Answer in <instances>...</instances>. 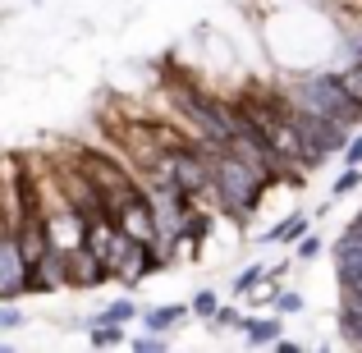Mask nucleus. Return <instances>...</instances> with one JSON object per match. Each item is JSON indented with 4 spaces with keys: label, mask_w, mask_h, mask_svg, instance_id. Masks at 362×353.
<instances>
[{
    "label": "nucleus",
    "mask_w": 362,
    "mask_h": 353,
    "mask_svg": "<svg viewBox=\"0 0 362 353\" xmlns=\"http://www.w3.org/2000/svg\"><path fill=\"white\" fill-rule=\"evenodd\" d=\"M266 184H271V179H266L252 161L234 156V151H225V147L216 151V161H211V197H216V207H221L225 216L247 221V212L262 202Z\"/></svg>",
    "instance_id": "nucleus-1"
},
{
    "label": "nucleus",
    "mask_w": 362,
    "mask_h": 353,
    "mask_svg": "<svg viewBox=\"0 0 362 353\" xmlns=\"http://www.w3.org/2000/svg\"><path fill=\"white\" fill-rule=\"evenodd\" d=\"M289 101H293V106H303V110H312V115H326V120H335V124H349V129H354V120L362 115V101L335 79V74H308V79L289 92Z\"/></svg>",
    "instance_id": "nucleus-2"
},
{
    "label": "nucleus",
    "mask_w": 362,
    "mask_h": 353,
    "mask_svg": "<svg viewBox=\"0 0 362 353\" xmlns=\"http://www.w3.org/2000/svg\"><path fill=\"white\" fill-rule=\"evenodd\" d=\"M289 120H293V129H298V138H303L308 166H321L326 156L344 151V142H349V124H335V120H326V115H312V110L293 106V101H289Z\"/></svg>",
    "instance_id": "nucleus-3"
},
{
    "label": "nucleus",
    "mask_w": 362,
    "mask_h": 353,
    "mask_svg": "<svg viewBox=\"0 0 362 353\" xmlns=\"http://www.w3.org/2000/svg\"><path fill=\"white\" fill-rule=\"evenodd\" d=\"M74 166H78L83 175L97 184V193L106 197V207H110V202H119L129 188H138V175H133L124 161L106 156V151H97V147H78V151H74Z\"/></svg>",
    "instance_id": "nucleus-4"
},
{
    "label": "nucleus",
    "mask_w": 362,
    "mask_h": 353,
    "mask_svg": "<svg viewBox=\"0 0 362 353\" xmlns=\"http://www.w3.org/2000/svg\"><path fill=\"white\" fill-rule=\"evenodd\" d=\"M110 221H115L129 238H138V243H156V238H160L156 212H151V202H147V193H142V184L129 188L119 202H110Z\"/></svg>",
    "instance_id": "nucleus-5"
},
{
    "label": "nucleus",
    "mask_w": 362,
    "mask_h": 353,
    "mask_svg": "<svg viewBox=\"0 0 362 353\" xmlns=\"http://www.w3.org/2000/svg\"><path fill=\"white\" fill-rule=\"evenodd\" d=\"M28 294V262L18 253L14 230H0V303H14Z\"/></svg>",
    "instance_id": "nucleus-6"
},
{
    "label": "nucleus",
    "mask_w": 362,
    "mask_h": 353,
    "mask_svg": "<svg viewBox=\"0 0 362 353\" xmlns=\"http://www.w3.org/2000/svg\"><path fill=\"white\" fill-rule=\"evenodd\" d=\"M64 275H69V284L74 289H92V284H101V280H110L106 275V266H101V257L97 253H88V248H64Z\"/></svg>",
    "instance_id": "nucleus-7"
},
{
    "label": "nucleus",
    "mask_w": 362,
    "mask_h": 353,
    "mask_svg": "<svg viewBox=\"0 0 362 353\" xmlns=\"http://www.w3.org/2000/svg\"><path fill=\"white\" fill-rule=\"evenodd\" d=\"M55 289H69V275H64V257L46 253L42 262H33V271H28V294H55Z\"/></svg>",
    "instance_id": "nucleus-8"
},
{
    "label": "nucleus",
    "mask_w": 362,
    "mask_h": 353,
    "mask_svg": "<svg viewBox=\"0 0 362 353\" xmlns=\"http://www.w3.org/2000/svg\"><path fill=\"white\" fill-rule=\"evenodd\" d=\"M239 326L247 330L252 345H280V321H275V317H243Z\"/></svg>",
    "instance_id": "nucleus-9"
},
{
    "label": "nucleus",
    "mask_w": 362,
    "mask_h": 353,
    "mask_svg": "<svg viewBox=\"0 0 362 353\" xmlns=\"http://www.w3.org/2000/svg\"><path fill=\"white\" fill-rule=\"evenodd\" d=\"M335 79H339V83H344V88H349V92H354V97H358V101H362V42H354V60H349V64H344V69H339V74H335Z\"/></svg>",
    "instance_id": "nucleus-10"
},
{
    "label": "nucleus",
    "mask_w": 362,
    "mask_h": 353,
    "mask_svg": "<svg viewBox=\"0 0 362 353\" xmlns=\"http://www.w3.org/2000/svg\"><path fill=\"white\" fill-rule=\"evenodd\" d=\"M179 321H184V308H179V303H175V308H151V312H147V326L156 330V335H165V330H175Z\"/></svg>",
    "instance_id": "nucleus-11"
},
{
    "label": "nucleus",
    "mask_w": 362,
    "mask_h": 353,
    "mask_svg": "<svg viewBox=\"0 0 362 353\" xmlns=\"http://www.w3.org/2000/svg\"><path fill=\"white\" fill-rule=\"evenodd\" d=\"M88 340H92V345H97V349H110V345H124V330H119V326H115V321H110V317H101L97 326L88 330Z\"/></svg>",
    "instance_id": "nucleus-12"
},
{
    "label": "nucleus",
    "mask_w": 362,
    "mask_h": 353,
    "mask_svg": "<svg viewBox=\"0 0 362 353\" xmlns=\"http://www.w3.org/2000/svg\"><path fill=\"white\" fill-rule=\"evenodd\" d=\"M303 234H308V216H293V221H280V225L271 230V238H275V243H298Z\"/></svg>",
    "instance_id": "nucleus-13"
},
{
    "label": "nucleus",
    "mask_w": 362,
    "mask_h": 353,
    "mask_svg": "<svg viewBox=\"0 0 362 353\" xmlns=\"http://www.w3.org/2000/svg\"><path fill=\"white\" fill-rule=\"evenodd\" d=\"M262 280H266V271H262V266H247V271L239 275V280H234V289H239V294H247V289H257Z\"/></svg>",
    "instance_id": "nucleus-14"
},
{
    "label": "nucleus",
    "mask_w": 362,
    "mask_h": 353,
    "mask_svg": "<svg viewBox=\"0 0 362 353\" xmlns=\"http://www.w3.org/2000/svg\"><path fill=\"white\" fill-rule=\"evenodd\" d=\"M358 184H362V166H349V170H344V175H339V179H335V193H354V188H358Z\"/></svg>",
    "instance_id": "nucleus-15"
},
{
    "label": "nucleus",
    "mask_w": 362,
    "mask_h": 353,
    "mask_svg": "<svg viewBox=\"0 0 362 353\" xmlns=\"http://www.w3.org/2000/svg\"><path fill=\"white\" fill-rule=\"evenodd\" d=\"M216 308H221V299H216L211 289H202V294H197V299H193V312H197V317H211Z\"/></svg>",
    "instance_id": "nucleus-16"
},
{
    "label": "nucleus",
    "mask_w": 362,
    "mask_h": 353,
    "mask_svg": "<svg viewBox=\"0 0 362 353\" xmlns=\"http://www.w3.org/2000/svg\"><path fill=\"white\" fill-rule=\"evenodd\" d=\"M14 326H23V312L14 303H0V330H14Z\"/></svg>",
    "instance_id": "nucleus-17"
},
{
    "label": "nucleus",
    "mask_w": 362,
    "mask_h": 353,
    "mask_svg": "<svg viewBox=\"0 0 362 353\" xmlns=\"http://www.w3.org/2000/svg\"><path fill=\"white\" fill-rule=\"evenodd\" d=\"M339 326H344V340H349V345L362 349V317H339Z\"/></svg>",
    "instance_id": "nucleus-18"
},
{
    "label": "nucleus",
    "mask_w": 362,
    "mask_h": 353,
    "mask_svg": "<svg viewBox=\"0 0 362 353\" xmlns=\"http://www.w3.org/2000/svg\"><path fill=\"white\" fill-rule=\"evenodd\" d=\"M106 317H110V321H133V317H138V308L119 299V303H110V308H106Z\"/></svg>",
    "instance_id": "nucleus-19"
},
{
    "label": "nucleus",
    "mask_w": 362,
    "mask_h": 353,
    "mask_svg": "<svg viewBox=\"0 0 362 353\" xmlns=\"http://www.w3.org/2000/svg\"><path fill=\"white\" fill-rule=\"evenodd\" d=\"M344 161H349V166H362V133L344 142Z\"/></svg>",
    "instance_id": "nucleus-20"
},
{
    "label": "nucleus",
    "mask_w": 362,
    "mask_h": 353,
    "mask_svg": "<svg viewBox=\"0 0 362 353\" xmlns=\"http://www.w3.org/2000/svg\"><path fill=\"white\" fill-rule=\"evenodd\" d=\"M211 321H216V326H239L243 317H239L234 308H216V312H211Z\"/></svg>",
    "instance_id": "nucleus-21"
},
{
    "label": "nucleus",
    "mask_w": 362,
    "mask_h": 353,
    "mask_svg": "<svg viewBox=\"0 0 362 353\" xmlns=\"http://www.w3.org/2000/svg\"><path fill=\"white\" fill-rule=\"evenodd\" d=\"M133 349L138 353H156V349H165V340L160 335H142V340H133Z\"/></svg>",
    "instance_id": "nucleus-22"
},
{
    "label": "nucleus",
    "mask_w": 362,
    "mask_h": 353,
    "mask_svg": "<svg viewBox=\"0 0 362 353\" xmlns=\"http://www.w3.org/2000/svg\"><path fill=\"white\" fill-rule=\"evenodd\" d=\"M275 308H280V312H298L303 299H298V294H275Z\"/></svg>",
    "instance_id": "nucleus-23"
},
{
    "label": "nucleus",
    "mask_w": 362,
    "mask_h": 353,
    "mask_svg": "<svg viewBox=\"0 0 362 353\" xmlns=\"http://www.w3.org/2000/svg\"><path fill=\"white\" fill-rule=\"evenodd\" d=\"M317 248H321V243H317L312 234H303V238H298V257H317Z\"/></svg>",
    "instance_id": "nucleus-24"
},
{
    "label": "nucleus",
    "mask_w": 362,
    "mask_h": 353,
    "mask_svg": "<svg viewBox=\"0 0 362 353\" xmlns=\"http://www.w3.org/2000/svg\"><path fill=\"white\" fill-rule=\"evenodd\" d=\"M349 234H354V238H362V216H358L354 225H349Z\"/></svg>",
    "instance_id": "nucleus-25"
},
{
    "label": "nucleus",
    "mask_w": 362,
    "mask_h": 353,
    "mask_svg": "<svg viewBox=\"0 0 362 353\" xmlns=\"http://www.w3.org/2000/svg\"><path fill=\"white\" fill-rule=\"evenodd\" d=\"M358 42H362V33H358Z\"/></svg>",
    "instance_id": "nucleus-26"
}]
</instances>
